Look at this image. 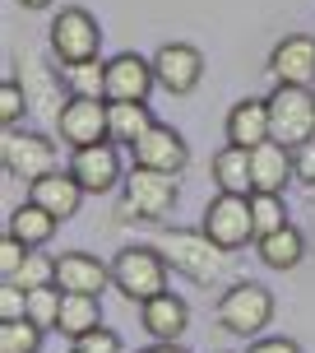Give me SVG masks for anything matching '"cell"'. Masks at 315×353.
Returning <instances> with one entry per match:
<instances>
[{"instance_id": "6da1fadb", "label": "cell", "mask_w": 315, "mask_h": 353, "mask_svg": "<svg viewBox=\"0 0 315 353\" xmlns=\"http://www.w3.org/2000/svg\"><path fill=\"white\" fill-rule=\"evenodd\" d=\"M158 251H162V261L172 265V270H181L186 279L204 283V288H213V283H237L232 274V251H223L218 242H209V232H186V228H172V232H158Z\"/></svg>"}, {"instance_id": "7a4b0ae2", "label": "cell", "mask_w": 315, "mask_h": 353, "mask_svg": "<svg viewBox=\"0 0 315 353\" xmlns=\"http://www.w3.org/2000/svg\"><path fill=\"white\" fill-rule=\"evenodd\" d=\"M111 288H121V298L130 302H153L158 293H167V261L153 242L144 247H125L111 261Z\"/></svg>"}, {"instance_id": "3957f363", "label": "cell", "mask_w": 315, "mask_h": 353, "mask_svg": "<svg viewBox=\"0 0 315 353\" xmlns=\"http://www.w3.org/2000/svg\"><path fill=\"white\" fill-rule=\"evenodd\" d=\"M121 186H125L121 214L125 219H144V223H162V219L176 210V195H181L176 176L153 172V168H130Z\"/></svg>"}, {"instance_id": "277c9868", "label": "cell", "mask_w": 315, "mask_h": 353, "mask_svg": "<svg viewBox=\"0 0 315 353\" xmlns=\"http://www.w3.org/2000/svg\"><path fill=\"white\" fill-rule=\"evenodd\" d=\"M274 321V293L255 279H237L223 288L218 298V325L232 330V335H260L264 325Z\"/></svg>"}, {"instance_id": "5b68a950", "label": "cell", "mask_w": 315, "mask_h": 353, "mask_svg": "<svg viewBox=\"0 0 315 353\" xmlns=\"http://www.w3.org/2000/svg\"><path fill=\"white\" fill-rule=\"evenodd\" d=\"M269 121H274V140L287 149H301L315 140V93L297 84H279L269 93Z\"/></svg>"}, {"instance_id": "8992f818", "label": "cell", "mask_w": 315, "mask_h": 353, "mask_svg": "<svg viewBox=\"0 0 315 353\" xmlns=\"http://www.w3.org/2000/svg\"><path fill=\"white\" fill-rule=\"evenodd\" d=\"M199 232H209V242H218L223 251H237L246 242H255V214H250V195H228L218 191L204 205V223Z\"/></svg>"}, {"instance_id": "52a82bcc", "label": "cell", "mask_w": 315, "mask_h": 353, "mask_svg": "<svg viewBox=\"0 0 315 353\" xmlns=\"http://www.w3.org/2000/svg\"><path fill=\"white\" fill-rule=\"evenodd\" d=\"M52 52L61 65H79V61H98L102 56V28H98V19L70 5V10H61L52 19Z\"/></svg>"}, {"instance_id": "ba28073f", "label": "cell", "mask_w": 315, "mask_h": 353, "mask_svg": "<svg viewBox=\"0 0 315 353\" xmlns=\"http://www.w3.org/2000/svg\"><path fill=\"white\" fill-rule=\"evenodd\" d=\"M0 163H5V172L19 176V181H42V176L56 172V144L47 135H37V130H5V140H0Z\"/></svg>"}, {"instance_id": "9c48e42d", "label": "cell", "mask_w": 315, "mask_h": 353, "mask_svg": "<svg viewBox=\"0 0 315 353\" xmlns=\"http://www.w3.org/2000/svg\"><path fill=\"white\" fill-rule=\"evenodd\" d=\"M65 172L84 186V195H107L116 181H125V172H121V144L102 140V144H84V149H74V159H70Z\"/></svg>"}, {"instance_id": "30bf717a", "label": "cell", "mask_w": 315, "mask_h": 353, "mask_svg": "<svg viewBox=\"0 0 315 353\" xmlns=\"http://www.w3.org/2000/svg\"><path fill=\"white\" fill-rule=\"evenodd\" d=\"M56 135L70 144V149L102 144L107 140V98H70V103H61Z\"/></svg>"}, {"instance_id": "8fae6325", "label": "cell", "mask_w": 315, "mask_h": 353, "mask_svg": "<svg viewBox=\"0 0 315 353\" xmlns=\"http://www.w3.org/2000/svg\"><path fill=\"white\" fill-rule=\"evenodd\" d=\"M153 74L167 93L186 98V93H195L199 79H204V56L195 52L191 42H167V47H158V56H153Z\"/></svg>"}, {"instance_id": "7c38bea8", "label": "cell", "mask_w": 315, "mask_h": 353, "mask_svg": "<svg viewBox=\"0 0 315 353\" xmlns=\"http://www.w3.org/2000/svg\"><path fill=\"white\" fill-rule=\"evenodd\" d=\"M158 84L153 61L121 52L107 61V103H149V88Z\"/></svg>"}, {"instance_id": "4fadbf2b", "label": "cell", "mask_w": 315, "mask_h": 353, "mask_svg": "<svg viewBox=\"0 0 315 353\" xmlns=\"http://www.w3.org/2000/svg\"><path fill=\"white\" fill-rule=\"evenodd\" d=\"M130 154H135V168H153V172H172V176L186 172V163H191L186 135H181L176 125H162V121H158Z\"/></svg>"}, {"instance_id": "5bb4252c", "label": "cell", "mask_w": 315, "mask_h": 353, "mask_svg": "<svg viewBox=\"0 0 315 353\" xmlns=\"http://www.w3.org/2000/svg\"><path fill=\"white\" fill-rule=\"evenodd\" d=\"M269 74L279 84H297V88H311L315 84V37L311 33H287L269 52Z\"/></svg>"}, {"instance_id": "9a60e30c", "label": "cell", "mask_w": 315, "mask_h": 353, "mask_svg": "<svg viewBox=\"0 0 315 353\" xmlns=\"http://www.w3.org/2000/svg\"><path fill=\"white\" fill-rule=\"evenodd\" d=\"M111 283V265H102L88 251H65L56 256V288L61 293H88V298H102V288Z\"/></svg>"}, {"instance_id": "2e32d148", "label": "cell", "mask_w": 315, "mask_h": 353, "mask_svg": "<svg viewBox=\"0 0 315 353\" xmlns=\"http://www.w3.org/2000/svg\"><path fill=\"white\" fill-rule=\"evenodd\" d=\"M274 140V121H269V98H246L228 112V144L237 149H260Z\"/></svg>"}, {"instance_id": "e0dca14e", "label": "cell", "mask_w": 315, "mask_h": 353, "mask_svg": "<svg viewBox=\"0 0 315 353\" xmlns=\"http://www.w3.org/2000/svg\"><path fill=\"white\" fill-rule=\"evenodd\" d=\"M28 200H33V205H42L52 219H61V223H65V219H74V214H79V205H84V186H79L70 172H61V168H56L52 176H42V181H33V186H28Z\"/></svg>"}, {"instance_id": "ac0fdd59", "label": "cell", "mask_w": 315, "mask_h": 353, "mask_svg": "<svg viewBox=\"0 0 315 353\" xmlns=\"http://www.w3.org/2000/svg\"><path fill=\"white\" fill-rule=\"evenodd\" d=\"M140 316H144V330H149L158 344H176V339L191 330V307L176 298V293H158L153 302L140 307Z\"/></svg>"}, {"instance_id": "d6986e66", "label": "cell", "mask_w": 315, "mask_h": 353, "mask_svg": "<svg viewBox=\"0 0 315 353\" xmlns=\"http://www.w3.org/2000/svg\"><path fill=\"white\" fill-rule=\"evenodd\" d=\"M250 176H255V191L283 195V186L297 176L292 149H287V144H279V140H264L260 149H250Z\"/></svg>"}, {"instance_id": "ffe728a7", "label": "cell", "mask_w": 315, "mask_h": 353, "mask_svg": "<svg viewBox=\"0 0 315 353\" xmlns=\"http://www.w3.org/2000/svg\"><path fill=\"white\" fill-rule=\"evenodd\" d=\"M153 125L158 121H153V112H149V103H107V140L111 144L135 149Z\"/></svg>"}, {"instance_id": "44dd1931", "label": "cell", "mask_w": 315, "mask_h": 353, "mask_svg": "<svg viewBox=\"0 0 315 353\" xmlns=\"http://www.w3.org/2000/svg\"><path fill=\"white\" fill-rule=\"evenodd\" d=\"M213 181H218V191L228 195H255V176H250V149H218L213 154Z\"/></svg>"}, {"instance_id": "7402d4cb", "label": "cell", "mask_w": 315, "mask_h": 353, "mask_svg": "<svg viewBox=\"0 0 315 353\" xmlns=\"http://www.w3.org/2000/svg\"><path fill=\"white\" fill-rule=\"evenodd\" d=\"M255 251H260V261L269 265V270H297V265L306 261V237H301L297 223H287V228L260 237Z\"/></svg>"}, {"instance_id": "603a6c76", "label": "cell", "mask_w": 315, "mask_h": 353, "mask_svg": "<svg viewBox=\"0 0 315 353\" xmlns=\"http://www.w3.org/2000/svg\"><path fill=\"white\" fill-rule=\"evenodd\" d=\"M56 223H61V219H52L42 205L23 200V205L10 214V237H19L28 251H37V247H47V242L56 237Z\"/></svg>"}, {"instance_id": "cb8c5ba5", "label": "cell", "mask_w": 315, "mask_h": 353, "mask_svg": "<svg viewBox=\"0 0 315 353\" xmlns=\"http://www.w3.org/2000/svg\"><path fill=\"white\" fill-rule=\"evenodd\" d=\"M102 325V298H88V293H65V302H61V335L70 339H84L88 330H98Z\"/></svg>"}, {"instance_id": "d4e9b609", "label": "cell", "mask_w": 315, "mask_h": 353, "mask_svg": "<svg viewBox=\"0 0 315 353\" xmlns=\"http://www.w3.org/2000/svg\"><path fill=\"white\" fill-rule=\"evenodd\" d=\"M61 84L70 88V98H107V61H79L61 65Z\"/></svg>"}, {"instance_id": "484cf974", "label": "cell", "mask_w": 315, "mask_h": 353, "mask_svg": "<svg viewBox=\"0 0 315 353\" xmlns=\"http://www.w3.org/2000/svg\"><path fill=\"white\" fill-rule=\"evenodd\" d=\"M250 214H255V242L269 237V232H279V228H287V205H283V195H274V191L250 195Z\"/></svg>"}, {"instance_id": "4316f807", "label": "cell", "mask_w": 315, "mask_h": 353, "mask_svg": "<svg viewBox=\"0 0 315 353\" xmlns=\"http://www.w3.org/2000/svg\"><path fill=\"white\" fill-rule=\"evenodd\" d=\"M42 349V325L33 321H0V353H37Z\"/></svg>"}, {"instance_id": "83f0119b", "label": "cell", "mask_w": 315, "mask_h": 353, "mask_svg": "<svg viewBox=\"0 0 315 353\" xmlns=\"http://www.w3.org/2000/svg\"><path fill=\"white\" fill-rule=\"evenodd\" d=\"M10 283H19V288H56V256H47V251H28V261H23V270H19Z\"/></svg>"}, {"instance_id": "f1b7e54d", "label": "cell", "mask_w": 315, "mask_h": 353, "mask_svg": "<svg viewBox=\"0 0 315 353\" xmlns=\"http://www.w3.org/2000/svg\"><path fill=\"white\" fill-rule=\"evenodd\" d=\"M61 302H65L61 288H33L28 293V321L42 325V330H56L61 325Z\"/></svg>"}, {"instance_id": "f546056e", "label": "cell", "mask_w": 315, "mask_h": 353, "mask_svg": "<svg viewBox=\"0 0 315 353\" xmlns=\"http://www.w3.org/2000/svg\"><path fill=\"white\" fill-rule=\"evenodd\" d=\"M28 88H23V79H14V74H5V84H0V121H5V130H19V121H23V112H28Z\"/></svg>"}, {"instance_id": "4dcf8cb0", "label": "cell", "mask_w": 315, "mask_h": 353, "mask_svg": "<svg viewBox=\"0 0 315 353\" xmlns=\"http://www.w3.org/2000/svg\"><path fill=\"white\" fill-rule=\"evenodd\" d=\"M23 316H28V288L5 279V288H0V321H23Z\"/></svg>"}, {"instance_id": "1f68e13d", "label": "cell", "mask_w": 315, "mask_h": 353, "mask_svg": "<svg viewBox=\"0 0 315 353\" xmlns=\"http://www.w3.org/2000/svg\"><path fill=\"white\" fill-rule=\"evenodd\" d=\"M74 349H84V353H121V335L116 330H107V325H98V330H88L84 339H74Z\"/></svg>"}, {"instance_id": "d6a6232c", "label": "cell", "mask_w": 315, "mask_h": 353, "mask_svg": "<svg viewBox=\"0 0 315 353\" xmlns=\"http://www.w3.org/2000/svg\"><path fill=\"white\" fill-rule=\"evenodd\" d=\"M23 261H28V247H23L19 237L5 232V242H0V274H5V279H14L19 270H23Z\"/></svg>"}, {"instance_id": "836d02e7", "label": "cell", "mask_w": 315, "mask_h": 353, "mask_svg": "<svg viewBox=\"0 0 315 353\" xmlns=\"http://www.w3.org/2000/svg\"><path fill=\"white\" fill-rule=\"evenodd\" d=\"M292 163H297V181L315 191V140H306L301 149H292Z\"/></svg>"}, {"instance_id": "e575fe53", "label": "cell", "mask_w": 315, "mask_h": 353, "mask_svg": "<svg viewBox=\"0 0 315 353\" xmlns=\"http://www.w3.org/2000/svg\"><path fill=\"white\" fill-rule=\"evenodd\" d=\"M246 353H301L297 349V339H283V335H274V339H255Z\"/></svg>"}, {"instance_id": "d590c367", "label": "cell", "mask_w": 315, "mask_h": 353, "mask_svg": "<svg viewBox=\"0 0 315 353\" xmlns=\"http://www.w3.org/2000/svg\"><path fill=\"white\" fill-rule=\"evenodd\" d=\"M144 353H186L181 344H153V349H144Z\"/></svg>"}, {"instance_id": "8d00e7d4", "label": "cell", "mask_w": 315, "mask_h": 353, "mask_svg": "<svg viewBox=\"0 0 315 353\" xmlns=\"http://www.w3.org/2000/svg\"><path fill=\"white\" fill-rule=\"evenodd\" d=\"M14 5H23V10H47L52 0H14Z\"/></svg>"}, {"instance_id": "74e56055", "label": "cell", "mask_w": 315, "mask_h": 353, "mask_svg": "<svg viewBox=\"0 0 315 353\" xmlns=\"http://www.w3.org/2000/svg\"><path fill=\"white\" fill-rule=\"evenodd\" d=\"M70 353H84V349H70Z\"/></svg>"}]
</instances>
